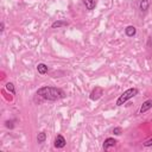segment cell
<instances>
[{
  "mask_svg": "<svg viewBox=\"0 0 152 152\" xmlns=\"http://www.w3.org/2000/svg\"><path fill=\"white\" fill-rule=\"evenodd\" d=\"M37 95L48 101H57V100L65 97V93L63 89L56 88V87H50V86L39 88L37 90Z\"/></svg>",
  "mask_w": 152,
  "mask_h": 152,
  "instance_id": "6da1fadb",
  "label": "cell"
},
{
  "mask_svg": "<svg viewBox=\"0 0 152 152\" xmlns=\"http://www.w3.org/2000/svg\"><path fill=\"white\" fill-rule=\"evenodd\" d=\"M138 93H139V90H138L137 88H129V89L125 90V91L118 97V100H116V106H122V104H125L128 100L133 99Z\"/></svg>",
  "mask_w": 152,
  "mask_h": 152,
  "instance_id": "7a4b0ae2",
  "label": "cell"
},
{
  "mask_svg": "<svg viewBox=\"0 0 152 152\" xmlns=\"http://www.w3.org/2000/svg\"><path fill=\"white\" fill-rule=\"evenodd\" d=\"M102 95H103V89H102L101 87H95V88L90 91L89 99H90L91 101H97Z\"/></svg>",
  "mask_w": 152,
  "mask_h": 152,
  "instance_id": "3957f363",
  "label": "cell"
},
{
  "mask_svg": "<svg viewBox=\"0 0 152 152\" xmlns=\"http://www.w3.org/2000/svg\"><path fill=\"white\" fill-rule=\"evenodd\" d=\"M56 148H63L66 145V140L62 134H57V137L55 138V142H53Z\"/></svg>",
  "mask_w": 152,
  "mask_h": 152,
  "instance_id": "277c9868",
  "label": "cell"
},
{
  "mask_svg": "<svg viewBox=\"0 0 152 152\" xmlns=\"http://www.w3.org/2000/svg\"><path fill=\"white\" fill-rule=\"evenodd\" d=\"M151 108H152V99H148V100H146V101L142 102V104L140 106L139 113H140V114H144V113H146L147 110H150Z\"/></svg>",
  "mask_w": 152,
  "mask_h": 152,
  "instance_id": "5b68a950",
  "label": "cell"
},
{
  "mask_svg": "<svg viewBox=\"0 0 152 152\" xmlns=\"http://www.w3.org/2000/svg\"><path fill=\"white\" fill-rule=\"evenodd\" d=\"M116 145V140L114 138H107L104 141H103V145H102V148L104 151H108L110 147H114Z\"/></svg>",
  "mask_w": 152,
  "mask_h": 152,
  "instance_id": "8992f818",
  "label": "cell"
},
{
  "mask_svg": "<svg viewBox=\"0 0 152 152\" xmlns=\"http://www.w3.org/2000/svg\"><path fill=\"white\" fill-rule=\"evenodd\" d=\"M151 2H152V0H140L139 1V10L141 12H146L150 8Z\"/></svg>",
  "mask_w": 152,
  "mask_h": 152,
  "instance_id": "52a82bcc",
  "label": "cell"
},
{
  "mask_svg": "<svg viewBox=\"0 0 152 152\" xmlns=\"http://www.w3.org/2000/svg\"><path fill=\"white\" fill-rule=\"evenodd\" d=\"M68 21L65 20H56L51 24V28H59V27H64V26H68Z\"/></svg>",
  "mask_w": 152,
  "mask_h": 152,
  "instance_id": "ba28073f",
  "label": "cell"
},
{
  "mask_svg": "<svg viewBox=\"0 0 152 152\" xmlns=\"http://www.w3.org/2000/svg\"><path fill=\"white\" fill-rule=\"evenodd\" d=\"M37 71L40 74V75H45L48 71H49V66L45 64V63H39L37 65Z\"/></svg>",
  "mask_w": 152,
  "mask_h": 152,
  "instance_id": "9c48e42d",
  "label": "cell"
},
{
  "mask_svg": "<svg viewBox=\"0 0 152 152\" xmlns=\"http://www.w3.org/2000/svg\"><path fill=\"white\" fill-rule=\"evenodd\" d=\"M125 33H126L127 37H133V36H135V33H137V28H135L133 25H129V26H127V27L125 28Z\"/></svg>",
  "mask_w": 152,
  "mask_h": 152,
  "instance_id": "30bf717a",
  "label": "cell"
},
{
  "mask_svg": "<svg viewBox=\"0 0 152 152\" xmlns=\"http://www.w3.org/2000/svg\"><path fill=\"white\" fill-rule=\"evenodd\" d=\"M83 4H84V6H86L87 10L91 11L96 6V0H83Z\"/></svg>",
  "mask_w": 152,
  "mask_h": 152,
  "instance_id": "8fae6325",
  "label": "cell"
},
{
  "mask_svg": "<svg viewBox=\"0 0 152 152\" xmlns=\"http://www.w3.org/2000/svg\"><path fill=\"white\" fill-rule=\"evenodd\" d=\"M46 140V133L45 132H39L38 134H37V142L38 144H42V142H44Z\"/></svg>",
  "mask_w": 152,
  "mask_h": 152,
  "instance_id": "7c38bea8",
  "label": "cell"
},
{
  "mask_svg": "<svg viewBox=\"0 0 152 152\" xmlns=\"http://www.w3.org/2000/svg\"><path fill=\"white\" fill-rule=\"evenodd\" d=\"M5 87H6V89H7V90H8L11 94H13V95L15 94V88H14V84H13L12 82H7Z\"/></svg>",
  "mask_w": 152,
  "mask_h": 152,
  "instance_id": "4fadbf2b",
  "label": "cell"
},
{
  "mask_svg": "<svg viewBox=\"0 0 152 152\" xmlns=\"http://www.w3.org/2000/svg\"><path fill=\"white\" fill-rule=\"evenodd\" d=\"M113 133H114L115 135H120V134L122 133V128H121V127H114V128H113Z\"/></svg>",
  "mask_w": 152,
  "mask_h": 152,
  "instance_id": "5bb4252c",
  "label": "cell"
},
{
  "mask_svg": "<svg viewBox=\"0 0 152 152\" xmlns=\"http://www.w3.org/2000/svg\"><path fill=\"white\" fill-rule=\"evenodd\" d=\"M144 146H145V147H151V146H152V138L147 139V140L144 142Z\"/></svg>",
  "mask_w": 152,
  "mask_h": 152,
  "instance_id": "9a60e30c",
  "label": "cell"
},
{
  "mask_svg": "<svg viewBox=\"0 0 152 152\" xmlns=\"http://www.w3.org/2000/svg\"><path fill=\"white\" fill-rule=\"evenodd\" d=\"M4 30H5V24H4V21H1V24H0V32H4Z\"/></svg>",
  "mask_w": 152,
  "mask_h": 152,
  "instance_id": "2e32d148",
  "label": "cell"
},
{
  "mask_svg": "<svg viewBox=\"0 0 152 152\" xmlns=\"http://www.w3.org/2000/svg\"><path fill=\"white\" fill-rule=\"evenodd\" d=\"M151 38H152V37H151Z\"/></svg>",
  "mask_w": 152,
  "mask_h": 152,
  "instance_id": "e0dca14e",
  "label": "cell"
}]
</instances>
